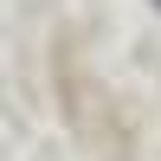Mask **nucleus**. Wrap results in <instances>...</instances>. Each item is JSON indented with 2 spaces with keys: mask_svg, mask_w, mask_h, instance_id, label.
I'll return each mask as SVG.
<instances>
[]
</instances>
